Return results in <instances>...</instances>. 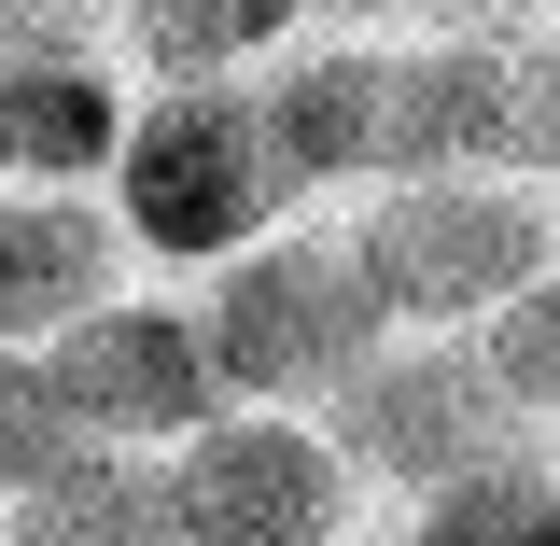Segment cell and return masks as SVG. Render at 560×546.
I'll return each instance as SVG.
<instances>
[{
	"instance_id": "3957f363",
	"label": "cell",
	"mask_w": 560,
	"mask_h": 546,
	"mask_svg": "<svg viewBox=\"0 0 560 546\" xmlns=\"http://www.w3.org/2000/svg\"><path fill=\"white\" fill-rule=\"evenodd\" d=\"M183 323H197L224 407H323L364 350H393V323H378V294H364L337 224L253 239L238 267H210L197 294H183Z\"/></svg>"
},
{
	"instance_id": "30bf717a",
	"label": "cell",
	"mask_w": 560,
	"mask_h": 546,
	"mask_svg": "<svg viewBox=\"0 0 560 546\" xmlns=\"http://www.w3.org/2000/svg\"><path fill=\"white\" fill-rule=\"evenodd\" d=\"M113 127L127 98L98 57H0V197H98Z\"/></svg>"
},
{
	"instance_id": "8fae6325",
	"label": "cell",
	"mask_w": 560,
	"mask_h": 546,
	"mask_svg": "<svg viewBox=\"0 0 560 546\" xmlns=\"http://www.w3.org/2000/svg\"><path fill=\"white\" fill-rule=\"evenodd\" d=\"M140 84H253L280 43H308V0H113Z\"/></svg>"
},
{
	"instance_id": "9c48e42d",
	"label": "cell",
	"mask_w": 560,
	"mask_h": 546,
	"mask_svg": "<svg viewBox=\"0 0 560 546\" xmlns=\"http://www.w3.org/2000/svg\"><path fill=\"white\" fill-rule=\"evenodd\" d=\"M113 294H127V239L98 197H0V350L70 337Z\"/></svg>"
},
{
	"instance_id": "4fadbf2b",
	"label": "cell",
	"mask_w": 560,
	"mask_h": 546,
	"mask_svg": "<svg viewBox=\"0 0 560 546\" xmlns=\"http://www.w3.org/2000/svg\"><path fill=\"white\" fill-rule=\"evenodd\" d=\"M393 546H560V463H490V477H448L407 504V533Z\"/></svg>"
},
{
	"instance_id": "6da1fadb",
	"label": "cell",
	"mask_w": 560,
	"mask_h": 546,
	"mask_svg": "<svg viewBox=\"0 0 560 546\" xmlns=\"http://www.w3.org/2000/svg\"><path fill=\"white\" fill-rule=\"evenodd\" d=\"M98 210H113L127 267H197V280L280 239L294 183L253 127V84H140L113 127V169H98Z\"/></svg>"
},
{
	"instance_id": "7a4b0ae2",
	"label": "cell",
	"mask_w": 560,
	"mask_h": 546,
	"mask_svg": "<svg viewBox=\"0 0 560 546\" xmlns=\"http://www.w3.org/2000/svg\"><path fill=\"white\" fill-rule=\"evenodd\" d=\"M337 239L393 337H477L560 267V197H533V183H378Z\"/></svg>"
},
{
	"instance_id": "2e32d148",
	"label": "cell",
	"mask_w": 560,
	"mask_h": 546,
	"mask_svg": "<svg viewBox=\"0 0 560 546\" xmlns=\"http://www.w3.org/2000/svg\"><path fill=\"white\" fill-rule=\"evenodd\" d=\"M57 463H70V420L43 393V350H0V504H28Z\"/></svg>"
},
{
	"instance_id": "ba28073f",
	"label": "cell",
	"mask_w": 560,
	"mask_h": 546,
	"mask_svg": "<svg viewBox=\"0 0 560 546\" xmlns=\"http://www.w3.org/2000/svg\"><path fill=\"white\" fill-rule=\"evenodd\" d=\"M253 127L294 197H364L378 183V43H337V28L280 43L253 70Z\"/></svg>"
},
{
	"instance_id": "9a60e30c",
	"label": "cell",
	"mask_w": 560,
	"mask_h": 546,
	"mask_svg": "<svg viewBox=\"0 0 560 546\" xmlns=\"http://www.w3.org/2000/svg\"><path fill=\"white\" fill-rule=\"evenodd\" d=\"M504 183L560 197V43L547 28H518V57H504Z\"/></svg>"
},
{
	"instance_id": "5b68a950",
	"label": "cell",
	"mask_w": 560,
	"mask_h": 546,
	"mask_svg": "<svg viewBox=\"0 0 560 546\" xmlns=\"http://www.w3.org/2000/svg\"><path fill=\"white\" fill-rule=\"evenodd\" d=\"M364 477L308 407H224L168 449V533L183 546H337Z\"/></svg>"
},
{
	"instance_id": "277c9868",
	"label": "cell",
	"mask_w": 560,
	"mask_h": 546,
	"mask_svg": "<svg viewBox=\"0 0 560 546\" xmlns=\"http://www.w3.org/2000/svg\"><path fill=\"white\" fill-rule=\"evenodd\" d=\"M308 420L337 434L350 477L393 490V504H420V490H448V477H490V463H533V449H547L533 420L490 393L477 337H393V350H364Z\"/></svg>"
},
{
	"instance_id": "8992f818",
	"label": "cell",
	"mask_w": 560,
	"mask_h": 546,
	"mask_svg": "<svg viewBox=\"0 0 560 546\" xmlns=\"http://www.w3.org/2000/svg\"><path fill=\"white\" fill-rule=\"evenodd\" d=\"M43 393H57L70 449H127V463H168L197 420H224L183 294H113L70 337H43Z\"/></svg>"
},
{
	"instance_id": "52a82bcc",
	"label": "cell",
	"mask_w": 560,
	"mask_h": 546,
	"mask_svg": "<svg viewBox=\"0 0 560 546\" xmlns=\"http://www.w3.org/2000/svg\"><path fill=\"white\" fill-rule=\"evenodd\" d=\"M504 57L518 43H378V183H504Z\"/></svg>"
},
{
	"instance_id": "7c38bea8",
	"label": "cell",
	"mask_w": 560,
	"mask_h": 546,
	"mask_svg": "<svg viewBox=\"0 0 560 546\" xmlns=\"http://www.w3.org/2000/svg\"><path fill=\"white\" fill-rule=\"evenodd\" d=\"M0 546H183V533H168V463L70 449L28 504H0Z\"/></svg>"
},
{
	"instance_id": "e0dca14e",
	"label": "cell",
	"mask_w": 560,
	"mask_h": 546,
	"mask_svg": "<svg viewBox=\"0 0 560 546\" xmlns=\"http://www.w3.org/2000/svg\"><path fill=\"white\" fill-rule=\"evenodd\" d=\"M337 546H393V533H337Z\"/></svg>"
},
{
	"instance_id": "5bb4252c",
	"label": "cell",
	"mask_w": 560,
	"mask_h": 546,
	"mask_svg": "<svg viewBox=\"0 0 560 546\" xmlns=\"http://www.w3.org/2000/svg\"><path fill=\"white\" fill-rule=\"evenodd\" d=\"M477 364H490V393L533 420V434H560V267L504 309V323H477Z\"/></svg>"
}]
</instances>
